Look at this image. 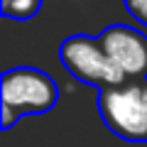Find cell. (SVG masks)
<instances>
[{
  "label": "cell",
  "instance_id": "1",
  "mask_svg": "<svg viewBox=\"0 0 147 147\" xmlns=\"http://www.w3.org/2000/svg\"><path fill=\"white\" fill-rule=\"evenodd\" d=\"M0 100H3L0 127L10 130L25 115L49 113L59 100V88L47 71H39L34 66H15L3 74Z\"/></svg>",
  "mask_w": 147,
  "mask_h": 147
},
{
  "label": "cell",
  "instance_id": "2",
  "mask_svg": "<svg viewBox=\"0 0 147 147\" xmlns=\"http://www.w3.org/2000/svg\"><path fill=\"white\" fill-rule=\"evenodd\" d=\"M96 103L113 135L127 142H147V79L98 91Z\"/></svg>",
  "mask_w": 147,
  "mask_h": 147
},
{
  "label": "cell",
  "instance_id": "3",
  "mask_svg": "<svg viewBox=\"0 0 147 147\" xmlns=\"http://www.w3.org/2000/svg\"><path fill=\"white\" fill-rule=\"evenodd\" d=\"M59 59L74 79L84 81L98 91L110 88V86H123L127 81L125 74L110 61L108 52L100 44V37L91 34L66 37L59 47Z\"/></svg>",
  "mask_w": 147,
  "mask_h": 147
},
{
  "label": "cell",
  "instance_id": "4",
  "mask_svg": "<svg viewBox=\"0 0 147 147\" xmlns=\"http://www.w3.org/2000/svg\"><path fill=\"white\" fill-rule=\"evenodd\" d=\"M100 44L127 81L147 79V34L130 25H110L100 32Z\"/></svg>",
  "mask_w": 147,
  "mask_h": 147
},
{
  "label": "cell",
  "instance_id": "5",
  "mask_svg": "<svg viewBox=\"0 0 147 147\" xmlns=\"http://www.w3.org/2000/svg\"><path fill=\"white\" fill-rule=\"evenodd\" d=\"M42 10V0H0V12L10 20H30Z\"/></svg>",
  "mask_w": 147,
  "mask_h": 147
},
{
  "label": "cell",
  "instance_id": "6",
  "mask_svg": "<svg viewBox=\"0 0 147 147\" xmlns=\"http://www.w3.org/2000/svg\"><path fill=\"white\" fill-rule=\"evenodd\" d=\"M123 3H125V10L135 20L147 27V0H123Z\"/></svg>",
  "mask_w": 147,
  "mask_h": 147
}]
</instances>
